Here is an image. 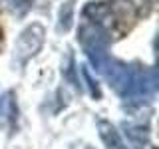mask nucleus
I'll list each match as a JSON object with an SVG mask.
<instances>
[{
  "label": "nucleus",
  "mask_w": 159,
  "mask_h": 149,
  "mask_svg": "<svg viewBox=\"0 0 159 149\" xmlns=\"http://www.w3.org/2000/svg\"><path fill=\"white\" fill-rule=\"evenodd\" d=\"M78 42L80 46L84 48L88 60L93 64V68L98 72H102L103 64L107 62L109 54H107V48H109V36L106 32V28L102 24H96V22H88L84 26H80L78 30Z\"/></svg>",
  "instance_id": "nucleus-1"
},
{
  "label": "nucleus",
  "mask_w": 159,
  "mask_h": 149,
  "mask_svg": "<svg viewBox=\"0 0 159 149\" xmlns=\"http://www.w3.org/2000/svg\"><path fill=\"white\" fill-rule=\"evenodd\" d=\"M44 40H46V30L40 22H32L20 32V36L14 44V58L20 66L32 60L36 54L42 50Z\"/></svg>",
  "instance_id": "nucleus-2"
},
{
  "label": "nucleus",
  "mask_w": 159,
  "mask_h": 149,
  "mask_svg": "<svg viewBox=\"0 0 159 149\" xmlns=\"http://www.w3.org/2000/svg\"><path fill=\"white\" fill-rule=\"evenodd\" d=\"M155 89H157V78L151 68L131 66L127 92L123 97L129 99V102H147L149 97H153Z\"/></svg>",
  "instance_id": "nucleus-3"
},
{
  "label": "nucleus",
  "mask_w": 159,
  "mask_h": 149,
  "mask_svg": "<svg viewBox=\"0 0 159 149\" xmlns=\"http://www.w3.org/2000/svg\"><path fill=\"white\" fill-rule=\"evenodd\" d=\"M98 131H99V139H102L106 149H127V145L123 143V139L117 131V127L111 121L98 119Z\"/></svg>",
  "instance_id": "nucleus-4"
},
{
  "label": "nucleus",
  "mask_w": 159,
  "mask_h": 149,
  "mask_svg": "<svg viewBox=\"0 0 159 149\" xmlns=\"http://www.w3.org/2000/svg\"><path fill=\"white\" fill-rule=\"evenodd\" d=\"M62 76L66 82H70L76 89H80V79H78V68H76V60H74L72 52L68 50L66 54V62L62 64Z\"/></svg>",
  "instance_id": "nucleus-5"
},
{
  "label": "nucleus",
  "mask_w": 159,
  "mask_h": 149,
  "mask_svg": "<svg viewBox=\"0 0 159 149\" xmlns=\"http://www.w3.org/2000/svg\"><path fill=\"white\" fill-rule=\"evenodd\" d=\"M123 129H125L127 137L131 139L133 145L143 147V145L147 143L149 133H147V129H145V127H141V125H131V123H123Z\"/></svg>",
  "instance_id": "nucleus-6"
},
{
  "label": "nucleus",
  "mask_w": 159,
  "mask_h": 149,
  "mask_svg": "<svg viewBox=\"0 0 159 149\" xmlns=\"http://www.w3.org/2000/svg\"><path fill=\"white\" fill-rule=\"evenodd\" d=\"M72 20H74V0H66L58 12V28L68 32L72 28Z\"/></svg>",
  "instance_id": "nucleus-7"
},
{
  "label": "nucleus",
  "mask_w": 159,
  "mask_h": 149,
  "mask_svg": "<svg viewBox=\"0 0 159 149\" xmlns=\"http://www.w3.org/2000/svg\"><path fill=\"white\" fill-rule=\"evenodd\" d=\"M8 4H10V8H12L18 16H24L28 10H32L34 0H8Z\"/></svg>",
  "instance_id": "nucleus-8"
},
{
  "label": "nucleus",
  "mask_w": 159,
  "mask_h": 149,
  "mask_svg": "<svg viewBox=\"0 0 159 149\" xmlns=\"http://www.w3.org/2000/svg\"><path fill=\"white\" fill-rule=\"evenodd\" d=\"M82 74H84V78H86V84H88V89H89V93H92V97L99 99V97H102V92H99V86L92 79V76H89V70L82 68Z\"/></svg>",
  "instance_id": "nucleus-9"
},
{
  "label": "nucleus",
  "mask_w": 159,
  "mask_h": 149,
  "mask_svg": "<svg viewBox=\"0 0 159 149\" xmlns=\"http://www.w3.org/2000/svg\"><path fill=\"white\" fill-rule=\"evenodd\" d=\"M70 149H93V147H89L88 143H74Z\"/></svg>",
  "instance_id": "nucleus-10"
},
{
  "label": "nucleus",
  "mask_w": 159,
  "mask_h": 149,
  "mask_svg": "<svg viewBox=\"0 0 159 149\" xmlns=\"http://www.w3.org/2000/svg\"><path fill=\"white\" fill-rule=\"evenodd\" d=\"M0 48H2V32H0Z\"/></svg>",
  "instance_id": "nucleus-11"
}]
</instances>
